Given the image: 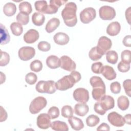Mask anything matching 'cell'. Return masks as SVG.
<instances>
[{"mask_svg": "<svg viewBox=\"0 0 131 131\" xmlns=\"http://www.w3.org/2000/svg\"><path fill=\"white\" fill-rule=\"evenodd\" d=\"M74 99L77 102L86 103L89 100V91L83 88L76 89L73 92Z\"/></svg>", "mask_w": 131, "mask_h": 131, "instance_id": "ba28073f", "label": "cell"}, {"mask_svg": "<svg viewBox=\"0 0 131 131\" xmlns=\"http://www.w3.org/2000/svg\"><path fill=\"white\" fill-rule=\"evenodd\" d=\"M76 81L70 74L63 76L56 83V89L59 91H66L72 88L76 83Z\"/></svg>", "mask_w": 131, "mask_h": 131, "instance_id": "3957f363", "label": "cell"}, {"mask_svg": "<svg viewBox=\"0 0 131 131\" xmlns=\"http://www.w3.org/2000/svg\"><path fill=\"white\" fill-rule=\"evenodd\" d=\"M121 89L120 83L118 81H115L112 82L110 85V89L113 94H117L120 92Z\"/></svg>", "mask_w": 131, "mask_h": 131, "instance_id": "7bdbcfd3", "label": "cell"}, {"mask_svg": "<svg viewBox=\"0 0 131 131\" xmlns=\"http://www.w3.org/2000/svg\"><path fill=\"white\" fill-rule=\"evenodd\" d=\"M1 57L0 60V66L4 67L7 65L10 61V56L6 52L1 51Z\"/></svg>", "mask_w": 131, "mask_h": 131, "instance_id": "60d3db41", "label": "cell"}, {"mask_svg": "<svg viewBox=\"0 0 131 131\" xmlns=\"http://www.w3.org/2000/svg\"><path fill=\"white\" fill-rule=\"evenodd\" d=\"M38 32L35 29L28 30L24 35V40L27 43H33L36 42L39 38Z\"/></svg>", "mask_w": 131, "mask_h": 131, "instance_id": "2e32d148", "label": "cell"}, {"mask_svg": "<svg viewBox=\"0 0 131 131\" xmlns=\"http://www.w3.org/2000/svg\"><path fill=\"white\" fill-rule=\"evenodd\" d=\"M121 30V26L119 22L113 21L106 28V33L110 36H114L118 35Z\"/></svg>", "mask_w": 131, "mask_h": 131, "instance_id": "ac0fdd59", "label": "cell"}, {"mask_svg": "<svg viewBox=\"0 0 131 131\" xmlns=\"http://www.w3.org/2000/svg\"><path fill=\"white\" fill-rule=\"evenodd\" d=\"M118 107L122 111L126 110L129 105V101L125 96H120L117 100Z\"/></svg>", "mask_w": 131, "mask_h": 131, "instance_id": "f1b7e54d", "label": "cell"}, {"mask_svg": "<svg viewBox=\"0 0 131 131\" xmlns=\"http://www.w3.org/2000/svg\"><path fill=\"white\" fill-rule=\"evenodd\" d=\"M118 59V56L117 53L114 51L111 50L106 52V59L108 63L114 64L117 63Z\"/></svg>", "mask_w": 131, "mask_h": 131, "instance_id": "1f68e13d", "label": "cell"}, {"mask_svg": "<svg viewBox=\"0 0 131 131\" xmlns=\"http://www.w3.org/2000/svg\"><path fill=\"white\" fill-rule=\"evenodd\" d=\"M73 77V78L75 79V81H76V82H79L80 80H81V74L80 73L78 72V71H76L75 70H74L73 71L71 72V74H70Z\"/></svg>", "mask_w": 131, "mask_h": 131, "instance_id": "681fc988", "label": "cell"}, {"mask_svg": "<svg viewBox=\"0 0 131 131\" xmlns=\"http://www.w3.org/2000/svg\"><path fill=\"white\" fill-rule=\"evenodd\" d=\"M98 101L102 108L105 112L113 108L115 106V100L113 97L110 95H104Z\"/></svg>", "mask_w": 131, "mask_h": 131, "instance_id": "7c38bea8", "label": "cell"}, {"mask_svg": "<svg viewBox=\"0 0 131 131\" xmlns=\"http://www.w3.org/2000/svg\"><path fill=\"white\" fill-rule=\"evenodd\" d=\"M59 110L56 106H52L49 109L48 111V114L50 117L51 119L57 118L59 117Z\"/></svg>", "mask_w": 131, "mask_h": 131, "instance_id": "b9f144b4", "label": "cell"}, {"mask_svg": "<svg viewBox=\"0 0 131 131\" xmlns=\"http://www.w3.org/2000/svg\"><path fill=\"white\" fill-rule=\"evenodd\" d=\"M123 86L125 91V93L129 96L130 97L131 92V80L129 79L125 80L123 82Z\"/></svg>", "mask_w": 131, "mask_h": 131, "instance_id": "f6af8a7d", "label": "cell"}, {"mask_svg": "<svg viewBox=\"0 0 131 131\" xmlns=\"http://www.w3.org/2000/svg\"><path fill=\"white\" fill-rule=\"evenodd\" d=\"M18 55L21 60L28 61L34 57L35 55V50L32 47H23L18 50Z\"/></svg>", "mask_w": 131, "mask_h": 131, "instance_id": "52a82bcc", "label": "cell"}, {"mask_svg": "<svg viewBox=\"0 0 131 131\" xmlns=\"http://www.w3.org/2000/svg\"><path fill=\"white\" fill-rule=\"evenodd\" d=\"M60 20L58 18L56 17H53L50 19L46 24V31L47 33H51L54 31H55L59 26Z\"/></svg>", "mask_w": 131, "mask_h": 131, "instance_id": "603a6c76", "label": "cell"}, {"mask_svg": "<svg viewBox=\"0 0 131 131\" xmlns=\"http://www.w3.org/2000/svg\"><path fill=\"white\" fill-rule=\"evenodd\" d=\"M77 6L74 2H69L66 4L61 12V16L64 24L68 27H73L77 23L76 16Z\"/></svg>", "mask_w": 131, "mask_h": 131, "instance_id": "6da1fadb", "label": "cell"}, {"mask_svg": "<svg viewBox=\"0 0 131 131\" xmlns=\"http://www.w3.org/2000/svg\"><path fill=\"white\" fill-rule=\"evenodd\" d=\"M10 29L12 34L17 36L20 35L23 32L22 25L16 22H13L10 25Z\"/></svg>", "mask_w": 131, "mask_h": 131, "instance_id": "4dcf8cb0", "label": "cell"}, {"mask_svg": "<svg viewBox=\"0 0 131 131\" xmlns=\"http://www.w3.org/2000/svg\"><path fill=\"white\" fill-rule=\"evenodd\" d=\"M103 55H104V54L97 46L93 47L89 53L90 58L93 61H97L100 59Z\"/></svg>", "mask_w": 131, "mask_h": 131, "instance_id": "4316f807", "label": "cell"}, {"mask_svg": "<svg viewBox=\"0 0 131 131\" xmlns=\"http://www.w3.org/2000/svg\"><path fill=\"white\" fill-rule=\"evenodd\" d=\"M105 86H96L93 88L92 95L93 99L96 101H99L104 95L106 92Z\"/></svg>", "mask_w": 131, "mask_h": 131, "instance_id": "ffe728a7", "label": "cell"}, {"mask_svg": "<svg viewBox=\"0 0 131 131\" xmlns=\"http://www.w3.org/2000/svg\"><path fill=\"white\" fill-rule=\"evenodd\" d=\"M46 64L50 69H57L60 66V59L55 55H50L46 59Z\"/></svg>", "mask_w": 131, "mask_h": 131, "instance_id": "7402d4cb", "label": "cell"}, {"mask_svg": "<svg viewBox=\"0 0 131 131\" xmlns=\"http://www.w3.org/2000/svg\"><path fill=\"white\" fill-rule=\"evenodd\" d=\"M16 19L18 23L21 25H26L29 21V15L19 12L16 16Z\"/></svg>", "mask_w": 131, "mask_h": 131, "instance_id": "d590c367", "label": "cell"}, {"mask_svg": "<svg viewBox=\"0 0 131 131\" xmlns=\"http://www.w3.org/2000/svg\"><path fill=\"white\" fill-rule=\"evenodd\" d=\"M68 122L74 130H80L84 127V124L82 120L76 117L72 116L69 118Z\"/></svg>", "mask_w": 131, "mask_h": 131, "instance_id": "d6986e66", "label": "cell"}, {"mask_svg": "<svg viewBox=\"0 0 131 131\" xmlns=\"http://www.w3.org/2000/svg\"><path fill=\"white\" fill-rule=\"evenodd\" d=\"M123 118H124V119L125 121V123H126V124H128L129 125H130L131 124V119H130V114L125 115Z\"/></svg>", "mask_w": 131, "mask_h": 131, "instance_id": "11a10c76", "label": "cell"}, {"mask_svg": "<svg viewBox=\"0 0 131 131\" xmlns=\"http://www.w3.org/2000/svg\"><path fill=\"white\" fill-rule=\"evenodd\" d=\"M117 68L120 72L125 73L128 72L130 69V64L120 61L117 66Z\"/></svg>", "mask_w": 131, "mask_h": 131, "instance_id": "bcb514c9", "label": "cell"}, {"mask_svg": "<svg viewBox=\"0 0 131 131\" xmlns=\"http://www.w3.org/2000/svg\"><path fill=\"white\" fill-rule=\"evenodd\" d=\"M10 36L7 28L1 24V45H6L10 41Z\"/></svg>", "mask_w": 131, "mask_h": 131, "instance_id": "484cf974", "label": "cell"}, {"mask_svg": "<svg viewBox=\"0 0 131 131\" xmlns=\"http://www.w3.org/2000/svg\"><path fill=\"white\" fill-rule=\"evenodd\" d=\"M53 39L54 42L61 46H63L67 44L70 40L69 36L65 33L63 32H58L56 33Z\"/></svg>", "mask_w": 131, "mask_h": 131, "instance_id": "e0dca14e", "label": "cell"}, {"mask_svg": "<svg viewBox=\"0 0 131 131\" xmlns=\"http://www.w3.org/2000/svg\"><path fill=\"white\" fill-rule=\"evenodd\" d=\"M37 80V75L32 72L28 73L25 76L26 82L30 85L34 84L36 83Z\"/></svg>", "mask_w": 131, "mask_h": 131, "instance_id": "f35d334b", "label": "cell"}, {"mask_svg": "<svg viewBox=\"0 0 131 131\" xmlns=\"http://www.w3.org/2000/svg\"><path fill=\"white\" fill-rule=\"evenodd\" d=\"M100 73L107 80H112L116 78V73L113 67L106 65L103 66L100 70Z\"/></svg>", "mask_w": 131, "mask_h": 131, "instance_id": "9a60e30c", "label": "cell"}, {"mask_svg": "<svg viewBox=\"0 0 131 131\" xmlns=\"http://www.w3.org/2000/svg\"><path fill=\"white\" fill-rule=\"evenodd\" d=\"M130 8L131 7H129L125 11V17L126 19L128 22V23L130 25Z\"/></svg>", "mask_w": 131, "mask_h": 131, "instance_id": "db71d44e", "label": "cell"}, {"mask_svg": "<svg viewBox=\"0 0 131 131\" xmlns=\"http://www.w3.org/2000/svg\"><path fill=\"white\" fill-rule=\"evenodd\" d=\"M50 127L54 130L56 131H68L69 127L67 124L61 121H55L51 122Z\"/></svg>", "mask_w": 131, "mask_h": 131, "instance_id": "d4e9b609", "label": "cell"}, {"mask_svg": "<svg viewBox=\"0 0 131 131\" xmlns=\"http://www.w3.org/2000/svg\"><path fill=\"white\" fill-rule=\"evenodd\" d=\"M47 104V101L43 97L38 96L36 97L31 101L30 104V112L32 114H37L46 106Z\"/></svg>", "mask_w": 131, "mask_h": 131, "instance_id": "277c9868", "label": "cell"}, {"mask_svg": "<svg viewBox=\"0 0 131 131\" xmlns=\"http://www.w3.org/2000/svg\"><path fill=\"white\" fill-rule=\"evenodd\" d=\"M90 82L93 88L98 86H105V85L101 78L97 76H92L90 78Z\"/></svg>", "mask_w": 131, "mask_h": 131, "instance_id": "e575fe53", "label": "cell"}, {"mask_svg": "<svg viewBox=\"0 0 131 131\" xmlns=\"http://www.w3.org/2000/svg\"><path fill=\"white\" fill-rule=\"evenodd\" d=\"M68 1L63 0H52L50 1L49 5H48L47 8L45 11V14H52L57 12L58 8L62 5L66 4Z\"/></svg>", "mask_w": 131, "mask_h": 131, "instance_id": "4fadbf2b", "label": "cell"}, {"mask_svg": "<svg viewBox=\"0 0 131 131\" xmlns=\"http://www.w3.org/2000/svg\"><path fill=\"white\" fill-rule=\"evenodd\" d=\"M30 69L35 72H39L42 69V63L39 60H35L31 62Z\"/></svg>", "mask_w": 131, "mask_h": 131, "instance_id": "8d00e7d4", "label": "cell"}, {"mask_svg": "<svg viewBox=\"0 0 131 131\" xmlns=\"http://www.w3.org/2000/svg\"><path fill=\"white\" fill-rule=\"evenodd\" d=\"M19 10L20 12L29 15L32 11L31 5L28 2H23L19 5Z\"/></svg>", "mask_w": 131, "mask_h": 131, "instance_id": "f546056e", "label": "cell"}, {"mask_svg": "<svg viewBox=\"0 0 131 131\" xmlns=\"http://www.w3.org/2000/svg\"><path fill=\"white\" fill-rule=\"evenodd\" d=\"M100 17L105 20H111L116 16V11L114 8L109 6H103L99 10Z\"/></svg>", "mask_w": 131, "mask_h": 131, "instance_id": "8992f818", "label": "cell"}, {"mask_svg": "<svg viewBox=\"0 0 131 131\" xmlns=\"http://www.w3.org/2000/svg\"><path fill=\"white\" fill-rule=\"evenodd\" d=\"M107 120L112 125L116 127H122L125 123L123 116L116 112L109 113L107 116Z\"/></svg>", "mask_w": 131, "mask_h": 131, "instance_id": "9c48e42d", "label": "cell"}, {"mask_svg": "<svg viewBox=\"0 0 131 131\" xmlns=\"http://www.w3.org/2000/svg\"><path fill=\"white\" fill-rule=\"evenodd\" d=\"M73 110L70 105H64L61 108V115L64 118H70L73 116Z\"/></svg>", "mask_w": 131, "mask_h": 131, "instance_id": "74e56055", "label": "cell"}, {"mask_svg": "<svg viewBox=\"0 0 131 131\" xmlns=\"http://www.w3.org/2000/svg\"><path fill=\"white\" fill-rule=\"evenodd\" d=\"M123 43L125 47H130L131 46V36L130 35L125 36L123 39Z\"/></svg>", "mask_w": 131, "mask_h": 131, "instance_id": "f907efd6", "label": "cell"}, {"mask_svg": "<svg viewBox=\"0 0 131 131\" xmlns=\"http://www.w3.org/2000/svg\"><path fill=\"white\" fill-rule=\"evenodd\" d=\"M96 16V12L94 8L88 7L83 9L80 13V19L83 24H89Z\"/></svg>", "mask_w": 131, "mask_h": 131, "instance_id": "5b68a950", "label": "cell"}, {"mask_svg": "<svg viewBox=\"0 0 131 131\" xmlns=\"http://www.w3.org/2000/svg\"><path fill=\"white\" fill-rule=\"evenodd\" d=\"M99 118L97 116L93 114L89 116L85 120L86 125L90 127H94L96 126L99 123Z\"/></svg>", "mask_w": 131, "mask_h": 131, "instance_id": "d6a6232c", "label": "cell"}, {"mask_svg": "<svg viewBox=\"0 0 131 131\" xmlns=\"http://www.w3.org/2000/svg\"><path fill=\"white\" fill-rule=\"evenodd\" d=\"M51 118L48 114L42 113L37 118V125L41 129H46L51 126Z\"/></svg>", "mask_w": 131, "mask_h": 131, "instance_id": "8fae6325", "label": "cell"}, {"mask_svg": "<svg viewBox=\"0 0 131 131\" xmlns=\"http://www.w3.org/2000/svg\"><path fill=\"white\" fill-rule=\"evenodd\" d=\"M112 45V42L111 40L105 36L100 37L97 43L98 48L101 50L104 55L105 54L106 52L111 48Z\"/></svg>", "mask_w": 131, "mask_h": 131, "instance_id": "5bb4252c", "label": "cell"}, {"mask_svg": "<svg viewBox=\"0 0 131 131\" xmlns=\"http://www.w3.org/2000/svg\"><path fill=\"white\" fill-rule=\"evenodd\" d=\"M34 6L36 11L44 13L47 8L48 4L46 1H38L35 2Z\"/></svg>", "mask_w": 131, "mask_h": 131, "instance_id": "836d02e7", "label": "cell"}, {"mask_svg": "<svg viewBox=\"0 0 131 131\" xmlns=\"http://www.w3.org/2000/svg\"><path fill=\"white\" fill-rule=\"evenodd\" d=\"M110 130V128L109 125L105 123H102L97 128V130H106L109 131Z\"/></svg>", "mask_w": 131, "mask_h": 131, "instance_id": "f5cc1de1", "label": "cell"}, {"mask_svg": "<svg viewBox=\"0 0 131 131\" xmlns=\"http://www.w3.org/2000/svg\"><path fill=\"white\" fill-rule=\"evenodd\" d=\"M103 66L102 63L101 62H97L93 63L91 67L92 72L95 74H100V70Z\"/></svg>", "mask_w": 131, "mask_h": 131, "instance_id": "7dc6e473", "label": "cell"}, {"mask_svg": "<svg viewBox=\"0 0 131 131\" xmlns=\"http://www.w3.org/2000/svg\"><path fill=\"white\" fill-rule=\"evenodd\" d=\"M130 54L131 52L130 50H125L122 52L121 55V61L127 63L129 64L131 62L130 59Z\"/></svg>", "mask_w": 131, "mask_h": 131, "instance_id": "ab89813d", "label": "cell"}, {"mask_svg": "<svg viewBox=\"0 0 131 131\" xmlns=\"http://www.w3.org/2000/svg\"><path fill=\"white\" fill-rule=\"evenodd\" d=\"M45 20L44 15L40 12H35L32 16V21L34 25L37 26L42 25Z\"/></svg>", "mask_w": 131, "mask_h": 131, "instance_id": "83f0119b", "label": "cell"}, {"mask_svg": "<svg viewBox=\"0 0 131 131\" xmlns=\"http://www.w3.org/2000/svg\"><path fill=\"white\" fill-rule=\"evenodd\" d=\"M60 67L67 71H73L76 69L75 62L69 56L63 55L60 58Z\"/></svg>", "mask_w": 131, "mask_h": 131, "instance_id": "30bf717a", "label": "cell"}, {"mask_svg": "<svg viewBox=\"0 0 131 131\" xmlns=\"http://www.w3.org/2000/svg\"><path fill=\"white\" fill-rule=\"evenodd\" d=\"M16 6L12 3L9 2L6 3L3 7V12L7 16L14 15L16 12Z\"/></svg>", "mask_w": 131, "mask_h": 131, "instance_id": "cb8c5ba5", "label": "cell"}, {"mask_svg": "<svg viewBox=\"0 0 131 131\" xmlns=\"http://www.w3.org/2000/svg\"><path fill=\"white\" fill-rule=\"evenodd\" d=\"M74 113L78 116H84L89 112V106L84 103H79L75 104L74 106Z\"/></svg>", "mask_w": 131, "mask_h": 131, "instance_id": "44dd1931", "label": "cell"}, {"mask_svg": "<svg viewBox=\"0 0 131 131\" xmlns=\"http://www.w3.org/2000/svg\"><path fill=\"white\" fill-rule=\"evenodd\" d=\"M8 115L7 113L5 111V110L3 107L2 106H1V118L0 121L2 122L3 121H5L7 118Z\"/></svg>", "mask_w": 131, "mask_h": 131, "instance_id": "816d5d0a", "label": "cell"}, {"mask_svg": "<svg viewBox=\"0 0 131 131\" xmlns=\"http://www.w3.org/2000/svg\"><path fill=\"white\" fill-rule=\"evenodd\" d=\"M36 90L40 93L52 94L56 91V83L53 80H40L37 82L35 86Z\"/></svg>", "mask_w": 131, "mask_h": 131, "instance_id": "7a4b0ae2", "label": "cell"}, {"mask_svg": "<svg viewBox=\"0 0 131 131\" xmlns=\"http://www.w3.org/2000/svg\"><path fill=\"white\" fill-rule=\"evenodd\" d=\"M94 111H95L96 113H97V114L100 115H103L105 114L106 112H105L101 107L99 102H97L96 103H95L94 106Z\"/></svg>", "mask_w": 131, "mask_h": 131, "instance_id": "c3c4849f", "label": "cell"}, {"mask_svg": "<svg viewBox=\"0 0 131 131\" xmlns=\"http://www.w3.org/2000/svg\"><path fill=\"white\" fill-rule=\"evenodd\" d=\"M37 47H38V50L41 51L47 52L50 50L51 45L47 41H40L38 43Z\"/></svg>", "mask_w": 131, "mask_h": 131, "instance_id": "ee69618b", "label": "cell"}]
</instances>
